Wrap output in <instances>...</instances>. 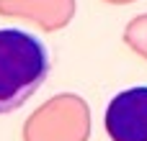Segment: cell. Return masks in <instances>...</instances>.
Returning <instances> with one entry per match:
<instances>
[{
  "label": "cell",
  "instance_id": "obj_1",
  "mask_svg": "<svg viewBox=\"0 0 147 141\" xmlns=\"http://www.w3.org/2000/svg\"><path fill=\"white\" fill-rule=\"evenodd\" d=\"M49 74L47 46L26 31L0 28V116L26 105Z\"/></svg>",
  "mask_w": 147,
  "mask_h": 141
},
{
  "label": "cell",
  "instance_id": "obj_2",
  "mask_svg": "<svg viewBox=\"0 0 147 141\" xmlns=\"http://www.w3.org/2000/svg\"><path fill=\"white\" fill-rule=\"evenodd\" d=\"M88 105L70 92L54 95L41 103L23 123V141H85L88 139Z\"/></svg>",
  "mask_w": 147,
  "mask_h": 141
},
{
  "label": "cell",
  "instance_id": "obj_3",
  "mask_svg": "<svg viewBox=\"0 0 147 141\" xmlns=\"http://www.w3.org/2000/svg\"><path fill=\"white\" fill-rule=\"evenodd\" d=\"M103 128L111 141H147V85L121 90L111 98Z\"/></svg>",
  "mask_w": 147,
  "mask_h": 141
},
{
  "label": "cell",
  "instance_id": "obj_4",
  "mask_svg": "<svg viewBox=\"0 0 147 141\" xmlns=\"http://www.w3.org/2000/svg\"><path fill=\"white\" fill-rule=\"evenodd\" d=\"M3 18H23L41 31H59L75 15V0H0Z\"/></svg>",
  "mask_w": 147,
  "mask_h": 141
}]
</instances>
